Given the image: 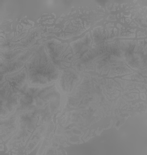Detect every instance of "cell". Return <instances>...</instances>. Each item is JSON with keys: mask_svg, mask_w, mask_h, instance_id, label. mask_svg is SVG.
I'll return each mask as SVG.
<instances>
[{"mask_svg": "<svg viewBox=\"0 0 147 155\" xmlns=\"http://www.w3.org/2000/svg\"><path fill=\"white\" fill-rule=\"evenodd\" d=\"M27 78L32 85H45L58 79L59 69L44 50L39 49L27 64Z\"/></svg>", "mask_w": 147, "mask_h": 155, "instance_id": "1", "label": "cell"}, {"mask_svg": "<svg viewBox=\"0 0 147 155\" xmlns=\"http://www.w3.org/2000/svg\"><path fill=\"white\" fill-rule=\"evenodd\" d=\"M47 49L52 61L58 69H63L69 66L71 61L69 56H71L72 54L67 44L49 43L47 45Z\"/></svg>", "mask_w": 147, "mask_h": 155, "instance_id": "2", "label": "cell"}, {"mask_svg": "<svg viewBox=\"0 0 147 155\" xmlns=\"http://www.w3.org/2000/svg\"><path fill=\"white\" fill-rule=\"evenodd\" d=\"M78 78L79 76L72 70H67L65 71L60 79V84L62 91H64V93L71 91L76 83L75 82L78 81Z\"/></svg>", "mask_w": 147, "mask_h": 155, "instance_id": "3", "label": "cell"}, {"mask_svg": "<svg viewBox=\"0 0 147 155\" xmlns=\"http://www.w3.org/2000/svg\"><path fill=\"white\" fill-rule=\"evenodd\" d=\"M78 41H79L75 42L77 44L73 46L74 54L76 56L82 54L84 52L87 51V49L89 47L91 40L90 39L89 36H87L86 35L84 38Z\"/></svg>", "mask_w": 147, "mask_h": 155, "instance_id": "4", "label": "cell"}]
</instances>
